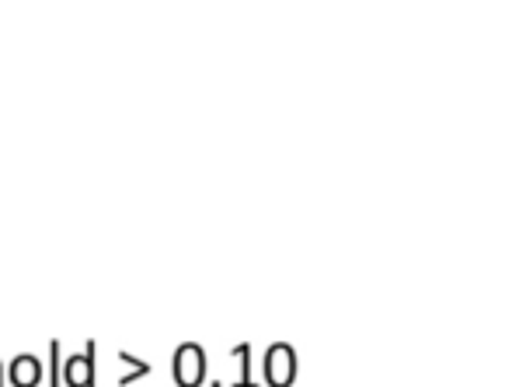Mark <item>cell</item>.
I'll list each match as a JSON object with an SVG mask.
<instances>
[{
  "mask_svg": "<svg viewBox=\"0 0 512 387\" xmlns=\"http://www.w3.org/2000/svg\"><path fill=\"white\" fill-rule=\"evenodd\" d=\"M265 377H269L272 387H290L293 377H297V356H293L290 346H272L269 356H265Z\"/></svg>",
  "mask_w": 512,
  "mask_h": 387,
  "instance_id": "1",
  "label": "cell"
},
{
  "mask_svg": "<svg viewBox=\"0 0 512 387\" xmlns=\"http://www.w3.org/2000/svg\"><path fill=\"white\" fill-rule=\"evenodd\" d=\"M206 374V356L196 346H182L175 356V377L182 387H196Z\"/></svg>",
  "mask_w": 512,
  "mask_h": 387,
  "instance_id": "2",
  "label": "cell"
},
{
  "mask_svg": "<svg viewBox=\"0 0 512 387\" xmlns=\"http://www.w3.org/2000/svg\"><path fill=\"white\" fill-rule=\"evenodd\" d=\"M11 381L18 387H32L35 381H39V360H35V356H21V360H14Z\"/></svg>",
  "mask_w": 512,
  "mask_h": 387,
  "instance_id": "3",
  "label": "cell"
},
{
  "mask_svg": "<svg viewBox=\"0 0 512 387\" xmlns=\"http://www.w3.org/2000/svg\"><path fill=\"white\" fill-rule=\"evenodd\" d=\"M67 384L70 387H88L91 384V363L88 356H74L67 363Z\"/></svg>",
  "mask_w": 512,
  "mask_h": 387,
  "instance_id": "4",
  "label": "cell"
}]
</instances>
